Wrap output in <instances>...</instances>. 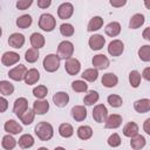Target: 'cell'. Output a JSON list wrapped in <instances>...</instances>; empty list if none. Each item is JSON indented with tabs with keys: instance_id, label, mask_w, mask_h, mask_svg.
Listing matches in <instances>:
<instances>
[{
	"instance_id": "obj_1",
	"label": "cell",
	"mask_w": 150,
	"mask_h": 150,
	"mask_svg": "<svg viewBox=\"0 0 150 150\" xmlns=\"http://www.w3.org/2000/svg\"><path fill=\"white\" fill-rule=\"evenodd\" d=\"M34 131H35V135L38 136V138H40L41 141H49L54 135L53 127L48 122L38 123L35 129H34Z\"/></svg>"
},
{
	"instance_id": "obj_2",
	"label": "cell",
	"mask_w": 150,
	"mask_h": 150,
	"mask_svg": "<svg viewBox=\"0 0 150 150\" xmlns=\"http://www.w3.org/2000/svg\"><path fill=\"white\" fill-rule=\"evenodd\" d=\"M60 57L56 55V54H48L47 56H45L43 59V62H42V66L45 68L46 71L48 73H54L59 69L60 67Z\"/></svg>"
},
{
	"instance_id": "obj_3",
	"label": "cell",
	"mask_w": 150,
	"mask_h": 150,
	"mask_svg": "<svg viewBox=\"0 0 150 150\" xmlns=\"http://www.w3.org/2000/svg\"><path fill=\"white\" fill-rule=\"evenodd\" d=\"M56 26L55 18L49 13H43L39 19V27L45 32H52Z\"/></svg>"
},
{
	"instance_id": "obj_4",
	"label": "cell",
	"mask_w": 150,
	"mask_h": 150,
	"mask_svg": "<svg viewBox=\"0 0 150 150\" xmlns=\"http://www.w3.org/2000/svg\"><path fill=\"white\" fill-rule=\"evenodd\" d=\"M74 53V45L70 42V41H62L59 43L57 46V56L63 60H67V59H70L71 55Z\"/></svg>"
},
{
	"instance_id": "obj_5",
	"label": "cell",
	"mask_w": 150,
	"mask_h": 150,
	"mask_svg": "<svg viewBox=\"0 0 150 150\" xmlns=\"http://www.w3.org/2000/svg\"><path fill=\"white\" fill-rule=\"evenodd\" d=\"M107 117H108V110H107L104 104H97V105L94 107V109H93V118L95 120V122L103 123V122H105Z\"/></svg>"
},
{
	"instance_id": "obj_6",
	"label": "cell",
	"mask_w": 150,
	"mask_h": 150,
	"mask_svg": "<svg viewBox=\"0 0 150 150\" xmlns=\"http://www.w3.org/2000/svg\"><path fill=\"white\" fill-rule=\"evenodd\" d=\"M64 69L69 74V75H76L80 73V69H81V63L75 57H70V59H67L66 62H64Z\"/></svg>"
},
{
	"instance_id": "obj_7",
	"label": "cell",
	"mask_w": 150,
	"mask_h": 150,
	"mask_svg": "<svg viewBox=\"0 0 150 150\" xmlns=\"http://www.w3.org/2000/svg\"><path fill=\"white\" fill-rule=\"evenodd\" d=\"M26 73H27L26 66L19 64V66L14 67L13 69H11V70L8 71V76H9V79H12V80H14V81H19V82H20V81H22V80L25 79Z\"/></svg>"
},
{
	"instance_id": "obj_8",
	"label": "cell",
	"mask_w": 150,
	"mask_h": 150,
	"mask_svg": "<svg viewBox=\"0 0 150 150\" xmlns=\"http://www.w3.org/2000/svg\"><path fill=\"white\" fill-rule=\"evenodd\" d=\"M73 13H74V7L70 2H63L57 8V15L62 20L69 19L73 15Z\"/></svg>"
},
{
	"instance_id": "obj_9",
	"label": "cell",
	"mask_w": 150,
	"mask_h": 150,
	"mask_svg": "<svg viewBox=\"0 0 150 150\" xmlns=\"http://www.w3.org/2000/svg\"><path fill=\"white\" fill-rule=\"evenodd\" d=\"M19 60H20V55L15 52H6L1 56V62L6 67H9V66H13V64L18 63Z\"/></svg>"
},
{
	"instance_id": "obj_10",
	"label": "cell",
	"mask_w": 150,
	"mask_h": 150,
	"mask_svg": "<svg viewBox=\"0 0 150 150\" xmlns=\"http://www.w3.org/2000/svg\"><path fill=\"white\" fill-rule=\"evenodd\" d=\"M91 63H93V66L95 67V69H107L108 67H109V59L105 56V55H103V54H97V55H95L94 57H93V60H91Z\"/></svg>"
},
{
	"instance_id": "obj_11",
	"label": "cell",
	"mask_w": 150,
	"mask_h": 150,
	"mask_svg": "<svg viewBox=\"0 0 150 150\" xmlns=\"http://www.w3.org/2000/svg\"><path fill=\"white\" fill-rule=\"evenodd\" d=\"M27 109H28V101H27V98L19 97V98L15 100L14 105H13V111H14V114L18 117H20Z\"/></svg>"
},
{
	"instance_id": "obj_12",
	"label": "cell",
	"mask_w": 150,
	"mask_h": 150,
	"mask_svg": "<svg viewBox=\"0 0 150 150\" xmlns=\"http://www.w3.org/2000/svg\"><path fill=\"white\" fill-rule=\"evenodd\" d=\"M124 50V45L121 40H112L108 46V53L111 56H120Z\"/></svg>"
},
{
	"instance_id": "obj_13",
	"label": "cell",
	"mask_w": 150,
	"mask_h": 150,
	"mask_svg": "<svg viewBox=\"0 0 150 150\" xmlns=\"http://www.w3.org/2000/svg\"><path fill=\"white\" fill-rule=\"evenodd\" d=\"M88 43H89V47L93 50H100V49L103 48V46L105 43V39L100 34H94L89 38Z\"/></svg>"
},
{
	"instance_id": "obj_14",
	"label": "cell",
	"mask_w": 150,
	"mask_h": 150,
	"mask_svg": "<svg viewBox=\"0 0 150 150\" xmlns=\"http://www.w3.org/2000/svg\"><path fill=\"white\" fill-rule=\"evenodd\" d=\"M4 129L5 131H7L9 135H18L22 131V127L14 120H8L5 122V125H4Z\"/></svg>"
},
{
	"instance_id": "obj_15",
	"label": "cell",
	"mask_w": 150,
	"mask_h": 150,
	"mask_svg": "<svg viewBox=\"0 0 150 150\" xmlns=\"http://www.w3.org/2000/svg\"><path fill=\"white\" fill-rule=\"evenodd\" d=\"M8 45L13 48H16V49L21 48L25 45V36L20 33H13L8 38Z\"/></svg>"
},
{
	"instance_id": "obj_16",
	"label": "cell",
	"mask_w": 150,
	"mask_h": 150,
	"mask_svg": "<svg viewBox=\"0 0 150 150\" xmlns=\"http://www.w3.org/2000/svg\"><path fill=\"white\" fill-rule=\"evenodd\" d=\"M53 101H54L56 107L63 108L69 102V95L67 93H64V91H57L56 94L53 95Z\"/></svg>"
},
{
	"instance_id": "obj_17",
	"label": "cell",
	"mask_w": 150,
	"mask_h": 150,
	"mask_svg": "<svg viewBox=\"0 0 150 150\" xmlns=\"http://www.w3.org/2000/svg\"><path fill=\"white\" fill-rule=\"evenodd\" d=\"M70 112H71V117L77 122H82L87 117V109L84 108V105H75V107H73Z\"/></svg>"
},
{
	"instance_id": "obj_18",
	"label": "cell",
	"mask_w": 150,
	"mask_h": 150,
	"mask_svg": "<svg viewBox=\"0 0 150 150\" xmlns=\"http://www.w3.org/2000/svg\"><path fill=\"white\" fill-rule=\"evenodd\" d=\"M49 110V103L46 100H36L33 103V111L36 115H43Z\"/></svg>"
},
{
	"instance_id": "obj_19",
	"label": "cell",
	"mask_w": 150,
	"mask_h": 150,
	"mask_svg": "<svg viewBox=\"0 0 150 150\" xmlns=\"http://www.w3.org/2000/svg\"><path fill=\"white\" fill-rule=\"evenodd\" d=\"M122 124V116L118 114H112L107 117L104 127L107 129H116Z\"/></svg>"
},
{
	"instance_id": "obj_20",
	"label": "cell",
	"mask_w": 150,
	"mask_h": 150,
	"mask_svg": "<svg viewBox=\"0 0 150 150\" xmlns=\"http://www.w3.org/2000/svg\"><path fill=\"white\" fill-rule=\"evenodd\" d=\"M25 83L30 86V84H35L39 80H40V73L38 71V69L32 68L29 70H27L26 75H25Z\"/></svg>"
},
{
	"instance_id": "obj_21",
	"label": "cell",
	"mask_w": 150,
	"mask_h": 150,
	"mask_svg": "<svg viewBox=\"0 0 150 150\" xmlns=\"http://www.w3.org/2000/svg\"><path fill=\"white\" fill-rule=\"evenodd\" d=\"M134 108L137 112L139 114H144V112H148L150 110V100L149 98H141V100H137L135 103H134Z\"/></svg>"
},
{
	"instance_id": "obj_22",
	"label": "cell",
	"mask_w": 150,
	"mask_h": 150,
	"mask_svg": "<svg viewBox=\"0 0 150 150\" xmlns=\"http://www.w3.org/2000/svg\"><path fill=\"white\" fill-rule=\"evenodd\" d=\"M30 45H32V48H35V49H40L45 46V36L40 33H33L30 35Z\"/></svg>"
},
{
	"instance_id": "obj_23",
	"label": "cell",
	"mask_w": 150,
	"mask_h": 150,
	"mask_svg": "<svg viewBox=\"0 0 150 150\" xmlns=\"http://www.w3.org/2000/svg\"><path fill=\"white\" fill-rule=\"evenodd\" d=\"M104 32L108 36H111V38H115L120 33H121V25L116 21H112L110 23H108L104 28Z\"/></svg>"
},
{
	"instance_id": "obj_24",
	"label": "cell",
	"mask_w": 150,
	"mask_h": 150,
	"mask_svg": "<svg viewBox=\"0 0 150 150\" xmlns=\"http://www.w3.org/2000/svg\"><path fill=\"white\" fill-rule=\"evenodd\" d=\"M118 79L114 73H107L102 76V84L107 88H112L117 84Z\"/></svg>"
},
{
	"instance_id": "obj_25",
	"label": "cell",
	"mask_w": 150,
	"mask_h": 150,
	"mask_svg": "<svg viewBox=\"0 0 150 150\" xmlns=\"http://www.w3.org/2000/svg\"><path fill=\"white\" fill-rule=\"evenodd\" d=\"M144 21H145V18H144L143 14H141V13L134 14V15L131 16V19H130L129 28H131V29H137V28H139V27L144 23Z\"/></svg>"
},
{
	"instance_id": "obj_26",
	"label": "cell",
	"mask_w": 150,
	"mask_h": 150,
	"mask_svg": "<svg viewBox=\"0 0 150 150\" xmlns=\"http://www.w3.org/2000/svg\"><path fill=\"white\" fill-rule=\"evenodd\" d=\"M138 134V125L135 122H129L123 128V135L127 137H134Z\"/></svg>"
},
{
	"instance_id": "obj_27",
	"label": "cell",
	"mask_w": 150,
	"mask_h": 150,
	"mask_svg": "<svg viewBox=\"0 0 150 150\" xmlns=\"http://www.w3.org/2000/svg\"><path fill=\"white\" fill-rule=\"evenodd\" d=\"M102 26H103V19L101 16H94L88 22L87 30L88 32H95V30H98Z\"/></svg>"
},
{
	"instance_id": "obj_28",
	"label": "cell",
	"mask_w": 150,
	"mask_h": 150,
	"mask_svg": "<svg viewBox=\"0 0 150 150\" xmlns=\"http://www.w3.org/2000/svg\"><path fill=\"white\" fill-rule=\"evenodd\" d=\"M18 143H19L20 148H22V149H28V148H30V146L34 145V138H33V136L29 135V134H23V135L19 138Z\"/></svg>"
},
{
	"instance_id": "obj_29",
	"label": "cell",
	"mask_w": 150,
	"mask_h": 150,
	"mask_svg": "<svg viewBox=\"0 0 150 150\" xmlns=\"http://www.w3.org/2000/svg\"><path fill=\"white\" fill-rule=\"evenodd\" d=\"M145 143H146V141H145L144 136L138 135V134L136 136L131 137V141H130V145L134 150H141L145 145Z\"/></svg>"
},
{
	"instance_id": "obj_30",
	"label": "cell",
	"mask_w": 150,
	"mask_h": 150,
	"mask_svg": "<svg viewBox=\"0 0 150 150\" xmlns=\"http://www.w3.org/2000/svg\"><path fill=\"white\" fill-rule=\"evenodd\" d=\"M32 21H33V19H32V16L30 15H28V14H23V15H21V16H19L18 19H16V26L19 27V28H22V29H26V28H28L30 25H32Z\"/></svg>"
},
{
	"instance_id": "obj_31",
	"label": "cell",
	"mask_w": 150,
	"mask_h": 150,
	"mask_svg": "<svg viewBox=\"0 0 150 150\" xmlns=\"http://www.w3.org/2000/svg\"><path fill=\"white\" fill-rule=\"evenodd\" d=\"M77 136H79V138H81L83 141L89 139L93 136V129L89 125H81L77 129Z\"/></svg>"
},
{
	"instance_id": "obj_32",
	"label": "cell",
	"mask_w": 150,
	"mask_h": 150,
	"mask_svg": "<svg viewBox=\"0 0 150 150\" xmlns=\"http://www.w3.org/2000/svg\"><path fill=\"white\" fill-rule=\"evenodd\" d=\"M14 91V86L6 80L0 81V94H2L4 96H9L12 95Z\"/></svg>"
},
{
	"instance_id": "obj_33",
	"label": "cell",
	"mask_w": 150,
	"mask_h": 150,
	"mask_svg": "<svg viewBox=\"0 0 150 150\" xmlns=\"http://www.w3.org/2000/svg\"><path fill=\"white\" fill-rule=\"evenodd\" d=\"M82 79L86 80V81H89V82H94L97 80V76H98V70L95 69V68H88L86 69L83 73H82Z\"/></svg>"
},
{
	"instance_id": "obj_34",
	"label": "cell",
	"mask_w": 150,
	"mask_h": 150,
	"mask_svg": "<svg viewBox=\"0 0 150 150\" xmlns=\"http://www.w3.org/2000/svg\"><path fill=\"white\" fill-rule=\"evenodd\" d=\"M34 117H35V112L33 111V109H29V108H28L19 118H20V121H21L25 125H29V124L33 123Z\"/></svg>"
},
{
	"instance_id": "obj_35",
	"label": "cell",
	"mask_w": 150,
	"mask_h": 150,
	"mask_svg": "<svg viewBox=\"0 0 150 150\" xmlns=\"http://www.w3.org/2000/svg\"><path fill=\"white\" fill-rule=\"evenodd\" d=\"M59 134L64 137V138H68V137H71L73 134H74V129L73 127L69 124V123H62L60 124L59 127Z\"/></svg>"
},
{
	"instance_id": "obj_36",
	"label": "cell",
	"mask_w": 150,
	"mask_h": 150,
	"mask_svg": "<svg viewBox=\"0 0 150 150\" xmlns=\"http://www.w3.org/2000/svg\"><path fill=\"white\" fill-rule=\"evenodd\" d=\"M1 145H2V148L6 149V150H12V149H14V146L16 145V141L14 139V137H13L12 135L8 134V135H5V136L2 137Z\"/></svg>"
},
{
	"instance_id": "obj_37",
	"label": "cell",
	"mask_w": 150,
	"mask_h": 150,
	"mask_svg": "<svg viewBox=\"0 0 150 150\" xmlns=\"http://www.w3.org/2000/svg\"><path fill=\"white\" fill-rule=\"evenodd\" d=\"M100 96H98V93L95 91V90H90L83 98V103L86 105H93L94 103H96L98 101Z\"/></svg>"
},
{
	"instance_id": "obj_38",
	"label": "cell",
	"mask_w": 150,
	"mask_h": 150,
	"mask_svg": "<svg viewBox=\"0 0 150 150\" xmlns=\"http://www.w3.org/2000/svg\"><path fill=\"white\" fill-rule=\"evenodd\" d=\"M39 56H40L39 49H35V48H29V49L26 52V54H25V59H26V61L29 62V63L36 62L38 59H39Z\"/></svg>"
},
{
	"instance_id": "obj_39",
	"label": "cell",
	"mask_w": 150,
	"mask_h": 150,
	"mask_svg": "<svg viewBox=\"0 0 150 150\" xmlns=\"http://www.w3.org/2000/svg\"><path fill=\"white\" fill-rule=\"evenodd\" d=\"M141 79H142V75L137 70H131L129 73V82H130V84H131L132 88H137L139 86Z\"/></svg>"
},
{
	"instance_id": "obj_40",
	"label": "cell",
	"mask_w": 150,
	"mask_h": 150,
	"mask_svg": "<svg viewBox=\"0 0 150 150\" xmlns=\"http://www.w3.org/2000/svg\"><path fill=\"white\" fill-rule=\"evenodd\" d=\"M138 56L142 61L144 62H149L150 61V46L149 45H144L138 49Z\"/></svg>"
},
{
	"instance_id": "obj_41",
	"label": "cell",
	"mask_w": 150,
	"mask_h": 150,
	"mask_svg": "<svg viewBox=\"0 0 150 150\" xmlns=\"http://www.w3.org/2000/svg\"><path fill=\"white\" fill-rule=\"evenodd\" d=\"M71 88L76 93H84L88 90V84L82 80H76L71 83Z\"/></svg>"
},
{
	"instance_id": "obj_42",
	"label": "cell",
	"mask_w": 150,
	"mask_h": 150,
	"mask_svg": "<svg viewBox=\"0 0 150 150\" xmlns=\"http://www.w3.org/2000/svg\"><path fill=\"white\" fill-rule=\"evenodd\" d=\"M47 93H48V89L46 86H38L33 89V95L38 97V100H43L47 96Z\"/></svg>"
},
{
	"instance_id": "obj_43",
	"label": "cell",
	"mask_w": 150,
	"mask_h": 150,
	"mask_svg": "<svg viewBox=\"0 0 150 150\" xmlns=\"http://www.w3.org/2000/svg\"><path fill=\"white\" fill-rule=\"evenodd\" d=\"M107 101H108V103H109L111 107H114V108H118V107H121L122 103H123L122 97H121L120 95H116V94L109 95L108 98H107Z\"/></svg>"
},
{
	"instance_id": "obj_44",
	"label": "cell",
	"mask_w": 150,
	"mask_h": 150,
	"mask_svg": "<svg viewBox=\"0 0 150 150\" xmlns=\"http://www.w3.org/2000/svg\"><path fill=\"white\" fill-rule=\"evenodd\" d=\"M60 33L63 36H71L74 34V27L70 23H62L60 26Z\"/></svg>"
},
{
	"instance_id": "obj_45",
	"label": "cell",
	"mask_w": 150,
	"mask_h": 150,
	"mask_svg": "<svg viewBox=\"0 0 150 150\" xmlns=\"http://www.w3.org/2000/svg\"><path fill=\"white\" fill-rule=\"evenodd\" d=\"M108 144L110 146H112V148H116V146L121 145V137H120V135L116 134V132L110 135L109 138H108Z\"/></svg>"
},
{
	"instance_id": "obj_46",
	"label": "cell",
	"mask_w": 150,
	"mask_h": 150,
	"mask_svg": "<svg viewBox=\"0 0 150 150\" xmlns=\"http://www.w3.org/2000/svg\"><path fill=\"white\" fill-rule=\"evenodd\" d=\"M32 4H33V0H19L16 1V8L20 11H23V9H27Z\"/></svg>"
},
{
	"instance_id": "obj_47",
	"label": "cell",
	"mask_w": 150,
	"mask_h": 150,
	"mask_svg": "<svg viewBox=\"0 0 150 150\" xmlns=\"http://www.w3.org/2000/svg\"><path fill=\"white\" fill-rule=\"evenodd\" d=\"M8 109V101L0 96V112H5Z\"/></svg>"
},
{
	"instance_id": "obj_48",
	"label": "cell",
	"mask_w": 150,
	"mask_h": 150,
	"mask_svg": "<svg viewBox=\"0 0 150 150\" xmlns=\"http://www.w3.org/2000/svg\"><path fill=\"white\" fill-rule=\"evenodd\" d=\"M50 4H52L50 0H38V6L40 8H47L50 6Z\"/></svg>"
},
{
	"instance_id": "obj_49",
	"label": "cell",
	"mask_w": 150,
	"mask_h": 150,
	"mask_svg": "<svg viewBox=\"0 0 150 150\" xmlns=\"http://www.w3.org/2000/svg\"><path fill=\"white\" fill-rule=\"evenodd\" d=\"M125 4H127V1H125V0H120V1L110 0V5H111L112 7H122V6H124Z\"/></svg>"
},
{
	"instance_id": "obj_50",
	"label": "cell",
	"mask_w": 150,
	"mask_h": 150,
	"mask_svg": "<svg viewBox=\"0 0 150 150\" xmlns=\"http://www.w3.org/2000/svg\"><path fill=\"white\" fill-rule=\"evenodd\" d=\"M149 125H150V118H146L145 122H144V127H143L144 128V131L146 134H150V127Z\"/></svg>"
},
{
	"instance_id": "obj_51",
	"label": "cell",
	"mask_w": 150,
	"mask_h": 150,
	"mask_svg": "<svg viewBox=\"0 0 150 150\" xmlns=\"http://www.w3.org/2000/svg\"><path fill=\"white\" fill-rule=\"evenodd\" d=\"M149 71H150V67H146L144 70H143V77L145 79V80H150V74H149Z\"/></svg>"
},
{
	"instance_id": "obj_52",
	"label": "cell",
	"mask_w": 150,
	"mask_h": 150,
	"mask_svg": "<svg viewBox=\"0 0 150 150\" xmlns=\"http://www.w3.org/2000/svg\"><path fill=\"white\" fill-rule=\"evenodd\" d=\"M149 32H150V28H145V30H144V33H143V38H144L145 40H150Z\"/></svg>"
},
{
	"instance_id": "obj_53",
	"label": "cell",
	"mask_w": 150,
	"mask_h": 150,
	"mask_svg": "<svg viewBox=\"0 0 150 150\" xmlns=\"http://www.w3.org/2000/svg\"><path fill=\"white\" fill-rule=\"evenodd\" d=\"M54 150H66V149H64V148H62V146H56Z\"/></svg>"
},
{
	"instance_id": "obj_54",
	"label": "cell",
	"mask_w": 150,
	"mask_h": 150,
	"mask_svg": "<svg viewBox=\"0 0 150 150\" xmlns=\"http://www.w3.org/2000/svg\"><path fill=\"white\" fill-rule=\"evenodd\" d=\"M38 150H48V149H47V148H45V146H41V148H39Z\"/></svg>"
},
{
	"instance_id": "obj_55",
	"label": "cell",
	"mask_w": 150,
	"mask_h": 150,
	"mask_svg": "<svg viewBox=\"0 0 150 150\" xmlns=\"http://www.w3.org/2000/svg\"><path fill=\"white\" fill-rule=\"evenodd\" d=\"M1 34H2V29H1V27H0V38H1Z\"/></svg>"
},
{
	"instance_id": "obj_56",
	"label": "cell",
	"mask_w": 150,
	"mask_h": 150,
	"mask_svg": "<svg viewBox=\"0 0 150 150\" xmlns=\"http://www.w3.org/2000/svg\"><path fill=\"white\" fill-rule=\"evenodd\" d=\"M79 150H82V149H79Z\"/></svg>"
}]
</instances>
